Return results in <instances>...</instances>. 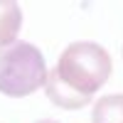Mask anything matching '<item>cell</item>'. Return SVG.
<instances>
[{
  "instance_id": "cell-2",
  "label": "cell",
  "mask_w": 123,
  "mask_h": 123,
  "mask_svg": "<svg viewBox=\"0 0 123 123\" xmlns=\"http://www.w3.org/2000/svg\"><path fill=\"white\" fill-rule=\"evenodd\" d=\"M47 64L42 52L30 42H15L0 49V94L22 98L47 84Z\"/></svg>"
},
{
  "instance_id": "cell-5",
  "label": "cell",
  "mask_w": 123,
  "mask_h": 123,
  "mask_svg": "<svg viewBox=\"0 0 123 123\" xmlns=\"http://www.w3.org/2000/svg\"><path fill=\"white\" fill-rule=\"evenodd\" d=\"M94 123H123V94H111L96 101L94 113H91Z\"/></svg>"
},
{
  "instance_id": "cell-3",
  "label": "cell",
  "mask_w": 123,
  "mask_h": 123,
  "mask_svg": "<svg viewBox=\"0 0 123 123\" xmlns=\"http://www.w3.org/2000/svg\"><path fill=\"white\" fill-rule=\"evenodd\" d=\"M47 96L52 104L62 106V108H81V106H86L91 96L86 94H79V91H74L69 84H64V81L59 79L57 71H49V76H47Z\"/></svg>"
},
{
  "instance_id": "cell-1",
  "label": "cell",
  "mask_w": 123,
  "mask_h": 123,
  "mask_svg": "<svg viewBox=\"0 0 123 123\" xmlns=\"http://www.w3.org/2000/svg\"><path fill=\"white\" fill-rule=\"evenodd\" d=\"M111 69H113L111 57L101 44H96V42H71L59 54L54 71L74 91L94 96L108 81Z\"/></svg>"
},
{
  "instance_id": "cell-6",
  "label": "cell",
  "mask_w": 123,
  "mask_h": 123,
  "mask_svg": "<svg viewBox=\"0 0 123 123\" xmlns=\"http://www.w3.org/2000/svg\"><path fill=\"white\" fill-rule=\"evenodd\" d=\"M37 123H57V121H37Z\"/></svg>"
},
{
  "instance_id": "cell-4",
  "label": "cell",
  "mask_w": 123,
  "mask_h": 123,
  "mask_svg": "<svg viewBox=\"0 0 123 123\" xmlns=\"http://www.w3.org/2000/svg\"><path fill=\"white\" fill-rule=\"evenodd\" d=\"M22 25V12L17 3H0V49L15 44V37Z\"/></svg>"
}]
</instances>
